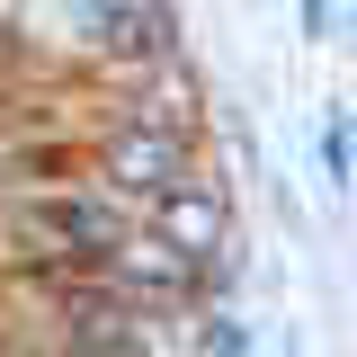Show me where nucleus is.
<instances>
[{"mask_svg": "<svg viewBox=\"0 0 357 357\" xmlns=\"http://www.w3.org/2000/svg\"><path fill=\"white\" fill-rule=\"evenodd\" d=\"M188 178H197V161H188V116L161 107V98H134L126 116L98 134V188L116 206H134V215H152Z\"/></svg>", "mask_w": 357, "mask_h": 357, "instance_id": "1", "label": "nucleus"}, {"mask_svg": "<svg viewBox=\"0 0 357 357\" xmlns=\"http://www.w3.org/2000/svg\"><path fill=\"white\" fill-rule=\"evenodd\" d=\"M143 232H152L170 259H188L197 277H215V268H223V250H232V197H223L215 178L197 170L188 188H170V197L143 215Z\"/></svg>", "mask_w": 357, "mask_h": 357, "instance_id": "2", "label": "nucleus"}]
</instances>
